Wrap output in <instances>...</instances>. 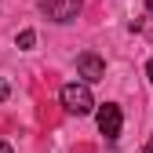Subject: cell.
Wrapping results in <instances>:
<instances>
[{
    "mask_svg": "<svg viewBox=\"0 0 153 153\" xmlns=\"http://www.w3.org/2000/svg\"><path fill=\"white\" fill-rule=\"evenodd\" d=\"M15 44H18V48H22V51H29V48L36 44V33H33V29H22V33H18V36H15Z\"/></svg>",
    "mask_w": 153,
    "mask_h": 153,
    "instance_id": "cell-5",
    "label": "cell"
},
{
    "mask_svg": "<svg viewBox=\"0 0 153 153\" xmlns=\"http://www.w3.org/2000/svg\"><path fill=\"white\" fill-rule=\"evenodd\" d=\"M76 76H80V80H88V84L102 80V76H106V62H102L95 51H84L80 59H76Z\"/></svg>",
    "mask_w": 153,
    "mask_h": 153,
    "instance_id": "cell-4",
    "label": "cell"
},
{
    "mask_svg": "<svg viewBox=\"0 0 153 153\" xmlns=\"http://www.w3.org/2000/svg\"><path fill=\"white\" fill-rule=\"evenodd\" d=\"M146 15H149V18H153V0H146Z\"/></svg>",
    "mask_w": 153,
    "mask_h": 153,
    "instance_id": "cell-9",
    "label": "cell"
},
{
    "mask_svg": "<svg viewBox=\"0 0 153 153\" xmlns=\"http://www.w3.org/2000/svg\"><path fill=\"white\" fill-rule=\"evenodd\" d=\"M146 153H153V139H149V146H146Z\"/></svg>",
    "mask_w": 153,
    "mask_h": 153,
    "instance_id": "cell-10",
    "label": "cell"
},
{
    "mask_svg": "<svg viewBox=\"0 0 153 153\" xmlns=\"http://www.w3.org/2000/svg\"><path fill=\"white\" fill-rule=\"evenodd\" d=\"M4 99H7V84L0 80V102H4Z\"/></svg>",
    "mask_w": 153,
    "mask_h": 153,
    "instance_id": "cell-7",
    "label": "cell"
},
{
    "mask_svg": "<svg viewBox=\"0 0 153 153\" xmlns=\"http://www.w3.org/2000/svg\"><path fill=\"white\" fill-rule=\"evenodd\" d=\"M0 153H15V149H11V146H7V142H0Z\"/></svg>",
    "mask_w": 153,
    "mask_h": 153,
    "instance_id": "cell-8",
    "label": "cell"
},
{
    "mask_svg": "<svg viewBox=\"0 0 153 153\" xmlns=\"http://www.w3.org/2000/svg\"><path fill=\"white\" fill-rule=\"evenodd\" d=\"M59 99H62V109H66V113H73V117H88V113L95 109L91 84H88V80H69V84H62Z\"/></svg>",
    "mask_w": 153,
    "mask_h": 153,
    "instance_id": "cell-1",
    "label": "cell"
},
{
    "mask_svg": "<svg viewBox=\"0 0 153 153\" xmlns=\"http://www.w3.org/2000/svg\"><path fill=\"white\" fill-rule=\"evenodd\" d=\"M95 120H99V131L113 142V139H120V128H124V113L117 102H102L99 109H95Z\"/></svg>",
    "mask_w": 153,
    "mask_h": 153,
    "instance_id": "cell-2",
    "label": "cell"
},
{
    "mask_svg": "<svg viewBox=\"0 0 153 153\" xmlns=\"http://www.w3.org/2000/svg\"><path fill=\"white\" fill-rule=\"evenodd\" d=\"M146 76H149V84H153V59L146 62Z\"/></svg>",
    "mask_w": 153,
    "mask_h": 153,
    "instance_id": "cell-6",
    "label": "cell"
},
{
    "mask_svg": "<svg viewBox=\"0 0 153 153\" xmlns=\"http://www.w3.org/2000/svg\"><path fill=\"white\" fill-rule=\"evenodd\" d=\"M36 4L51 22H73L80 15V0H36Z\"/></svg>",
    "mask_w": 153,
    "mask_h": 153,
    "instance_id": "cell-3",
    "label": "cell"
}]
</instances>
